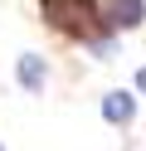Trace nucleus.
Segmentation results:
<instances>
[{
    "label": "nucleus",
    "mask_w": 146,
    "mask_h": 151,
    "mask_svg": "<svg viewBox=\"0 0 146 151\" xmlns=\"http://www.w3.org/2000/svg\"><path fill=\"white\" fill-rule=\"evenodd\" d=\"M44 15L68 34H88L93 24V10H88V0H44Z\"/></svg>",
    "instance_id": "1"
},
{
    "label": "nucleus",
    "mask_w": 146,
    "mask_h": 151,
    "mask_svg": "<svg viewBox=\"0 0 146 151\" xmlns=\"http://www.w3.org/2000/svg\"><path fill=\"white\" fill-rule=\"evenodd\" d=\"M102 20L112 24V29H136V24L146 20V0H107Z\"/></svg>",
    "instance_id": "2"
},
{
    "label": "nucleus",
    "mask_w": 146,
    "mask_h": 151,
    "mask_svg": "<svg viewBox=\"0 0 146 151\" xmlns=\"http://www.w3.org/2000/svg\"><path fill=\"white\" fill-rule=\"evenodd\" d=\"M44 59H39V54H19V83H24L29 93H44Z\"/></svg>",
    "instance_id": "3"
},
{
    "label": "nucleus",
    "mask_w": 146,
    "mask_h": 151,
    "mask_svg": "<svg viewBox=\"0 0 146 151\" xmlns=\"http://www.w3.org/2000/svg\"><path fill=\"white\" fill-rule=\"evenodd\" d=\"M132 112H136L132 93H107V98H102V117L107 122H132Z\"/></svg>",
    "instance_id": "4"
},
{
    "label": "nucleus",
    "mask_w": 146,
    "mask_h": 151,
    "mask_svg": "<svg viewBox=\"0 0 146 151\" xmlns=\"http://www.w3.org/2000/svg\"><path fill=\"white\" fill-rule=\"evenodd\" d=\"M136 88H141V93H146V68H141V73H136Z\"/></svg>",
    "instance_id": "5"
}]
</instances>
